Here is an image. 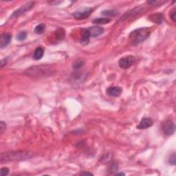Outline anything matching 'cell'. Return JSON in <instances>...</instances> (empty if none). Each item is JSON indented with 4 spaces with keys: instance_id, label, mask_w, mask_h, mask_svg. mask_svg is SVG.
<instances>
[{
    "instance_id": "obj_2",
    "label": "cell",
    "mask_w": 176,
    "mask_h": 176,
    "mask_svg": "<svg viewBox=\"0 0 176 176\" xmlns=\"http://www.w3.org/2000/svg\"><path fill=\"white\" fill-rule=\"evenodd\" d=\"M54 72V69L50 66L43 65V66H36L27 70L26 73L28 76L34 78H43L51 75Z\"/></svg>"
},
{
    "instance_id": "obj_12",
    "label": "cell",
    "mask_w": 176,
    "mask_h": 176,
    "mask_svg": "<svg viewBox=\"0 0 176 176\" xmlns=\"http://www.w3.org/2000/svg\"><path fill=\"white\" fill-rule=\"evenodd\" d=\"M91 37L90 36V33L88 30L87 28H84L82 30V32H81V37L80 42L82 45H87L89 42V38Z\"/></svg>"
},
{
    "instance_id": "obj_5",
    "label": "cell",
    "mask_w": 176,
    "mask_h": 176,
    "mask_svg": "<svg viewBox=\"0 0 176 176\" xmlns=\"http://www.w3.org/2000/svg\"><path fill=\"white\" fill-rule=\"evenodd\" d=\"M34 5H35V2H32V1L28 2V3L26 4L25 5L22 6V7L19 8L18 10H15V11L12 14V15H10V18L12 19V18L17 17L21 15V14H24L27 11H28V10H30L32 7H34Z\"/></svg>"
},
{
    "instance_id": "obj_25",
    "label": "cell",
    "mask_w": 176,
    "mask_h": 176,
    "mask_svg": "<svg viewBox=\"0 0 176 176\" xmlns=\"http://www.w3.org/2000/svg\"><path fill=\"white\" fill-rule=\"evenodd\" d=\"M8 63V61H7V58H4V59H2L1 61V68H3L6 66V64H7Z\"/></svg>"
},
{
    "instance_id": "obj_18",
    "label": "cell",
    "mask_w": 176,
    "mask_h": 176,
    "mask_svg": "<svg viewBox=\"0 0 176 176\" xmlns=\"http://www.w3.org/2000/svg\"><path fill=\"white\" fill-rule=\"evenodd\" d=\"M45 25L44 24H41L35 27V32L36 33V34L40 35V34H42L44 31H45Z\"/></svg>"
},
{
    "instance_id": "obj_15",
    "label": "cell",
    "mask_w": 176,
    "mask_h": 176,
    "mask_svg": "<svg viewBox=\"0 0 176 176\" xmlns=\"http://www.w3.org/2000/svg\"><path fill=\"white\" fill-rule=\"evenodd\" d=\"M111 22V19L110 18L106 17H101V18H97L96 19L93 20V24L96 25H103L109 24Z\"/></svg>"
},
{
    "instance_id": "obj_19",
    "label": "cell",
    "mask_w": 176,
    "mask_h": 176,
    "mask_svg": "<svg viewBox=\"0 0 176 176\" xmlns=\"http://www.w3.org/2000/svg\"><path fill=\"white\" fill-rule=\"evenodd\" d=\"M26 37H27V32H25V31L20 32L19 33H18L17 35V39L20 41H24L25 39H26Z\"/></svg>"
},
{
    "instance_id": "obj_23",
    "label": "cell",
    "mask_w": 176,
    "mask_h": 176,
    "mask_svg": "<svg viewBox=\"0 0 176 176\" xmlns=\"http://www.w3.org/2000/svg\"><path fill=\"white\" fill-rule=\"evenodd\" d=\"M175 8H173L171 10L170 12V18L171 19V20L173 21V22H176V11H175Z\"/></svg>"
},
{
    "instance_id": "obj_4",
    "label": "cell",
    "mask_w": 176,
    "mask_h": 176,
    "mask_svg": "<svg viewBox=\"0 0 176 176\" xmlns=\"http://www.w3.org/2000/svg\"><path fill=\"white\" fill-rule=\"evenodd\" d=\"M162 131L166 136H171L175 131V124L171 120L164 121L162 125Z\"/></svg>"
},
{
    "instance_id": "obj_26",
    "label": "cell",
    "mask_w": 176,
    "mask_h": 176,
    "mask_svg": "<svg viewBox=\"0 0 176 176\" xmlns=\"http://www.w3.org/2000/svg\"><path fill=\"white\" fill-rule=\"evenodd\" d=\"M80 175H92L93 174H92V173H89V172H82V173H81L80 174H79Z\"/></svg>"
},
{
    "instance_id": "obj_3",
    "label": "cell",
    "mask_w": 176,
    "mask_h": 176,
    "mask_svg": "<svg viewBox=\"0 0 176 176\" xmlns=\"http://www.w3.org/2000/svg\"><path fill=\"white\" fill-rule=\"evenodd\" d=\"M151 35V29L147 27L138 28L130 33L129 36V43L133 45H137L145 41Z\"/></svg>"
},
{
    "instance_id": "obj_20",
    "label": "cell",
    "mask_w": 176,
    "mask_h": 176,
    "mask_svg": "<svg viewBox=\"0 0 176 176\" xmlns=\"http://www.w3.org/2000/svg\"><path fill=\"white\" fill-rule=\"evenodd\" d=\"M169 163L171 165H175L176 164V158H175V153H173L170 155L169 158Z\"/></svg>"
},
{
    "instance_id": "obj_17",
    "label": "cell",
    "mask_w": 176,
    "mask_h": 176,
    "mask_svg": "<svg viewBox=\"0 0 176 176\" xmlns=\"http://www.w3.org/2000/svg\"><path fill=\"white\" fill-rule=\"evenodd\" d=\"M118 13L117 10H114V9H107V10H105L101 12V14L102 15L107 16V17H112L114 16L115 14H116Z\"/></svg>"
},
{
    "instance_id": "obj_24",
    "label": "cell",
    "mask_w": 176,
    "mask_h": 176,
    "mask_svg": "<svg viewBox=\"0 0 176 176\" xmlns=\"http://www.w3.org/2000/svg\"><path fill=\"white\" fill-rule=\"evenodd\" d=\"M6 128V125L5 123H4L3 121H1V123H0V129H1V133H2L5 130Z\"/></svg>"
},
{
    "instance_id": "obj_14",
    "label": "cell",
    "mask_w": 176,
    "mask_h": 176,
    "mask_svg": "<svg viewBox=\"0 0 176 176\" xmlns=\"http://www.w3.org/2000/svg\"><path fill=\"white\" fill-rule=\"evenodd\" d=\"M149 19L154 23H156V24H160L162 22L163 16L162 14H159V13L154 14L149 17Z\"/></svg>"
},
{
    "instance_id": "obj_8",
    "label": "cell",
    "mask_w": 176,
    "mask_h": 176,
    "mask_svg": "<svg viewBox=\"0 0 176 176\" xmlns=\"http://www.w3.org/2000/svg\"><path fill=\"white\" fill-rule=\"evenodd\" d=\"M123 89L120 87L118 86H112L107 89L106 94L109 96L112 97H118L122 93Z\"/></svg>"
},
{
    "instance_id": "obj_13",
    "label": "cell",
    "mask_w": 176,
    "mask_h": 176,
    "mask_svg": "<svg viewBox=\"0 0 176 176\" xmlns=\"http://www.w3.org/2000/svg\"><path fill=\"white\" fill-rule=\"evenodd\" d=\"M44 54V50L43 48L38 47L35 49L34 53H33L32 57L35 60H39L43 57Z\"/></svg>"
},
{
    "instance_id": "obj_21",
    "label": "cell",
    "mask_w": 176,
    "mask_h": 176,
    "mask_svg": "<svg viewBox=\"0 0 176 176\" xmlns=\"http://www.w3.org/2000/svg\"><path fill=\"white\" fill-rule=\"evenodd\" d=\"M118 165H117L116 163H112V164H111V165L110 166V167H109L108 170L109 171H110V173H112V172H116L117 171H118Z\"/></svg>"
},
{
    "instance_id": "obj_1",
    "label": "cell",
    "mask_w": 176,
    "mask_h": 176,
    "mask_svg": "<svg viewBox=\"0 0 176 176\" xmlns=\"http://www.w3.org/2000/svg\"><path fill=\"white\" fill-rule=\"evenodd\" d=\"M33 156V153L28 151H9L1 154V162H10V161L26 160Z\"/></svg>"
},
{
    "instance_id": "obj_11",
    "label": "cell",
    "mask_w": 176,
    "mask_h": 176,
    "mask_svg": "<svg viewBox=\"0 0 176 176\" xmlns=\"http://www.w3.org/2000/svg\"><path fill=\"white\" fill-rule=\"evenodd\" d=\"M12 36L9 33H5L1 35L0 38V48H4L7 46L10 43Z\"/></svg>"
},
{
    "instance_id": "obj_7",
    "label": "cell",
    "mask_w": 176,
    "mask_h": 176,
    "mask_svg": "<svg viewBox=\"0 0 176 176\" xmlns=\"http://www.w3.org/2000/svg\"><path fill=\"white\" fill-rule=\"evenodd\" d=\"M135 58L133 56H127L120 58L118 61V65L120 68L123 69H128L134 63Z\"/></svg>"
},
{
    "instance_id": "obj_9",
    "label": "cell",
    "mask_w": 176,
    "mask_h": 176,
    "mask_svg": "<svg viewBox=\"0 0 176 176\" xmlns=\"http://www.w3.org/2000/svg\"><path fill=\"white\" fill-rule=\"evenodd\" d=\"M87 29L90 33L91 37H97L104 32V28L98 26L89 27Z\"/></svg>"
},
{
    "instance_id": "obj_10",
    "label": "cell",
    "mask_w": 176,
    "mask_h": 176,
    "mask_svg": "<svg viewBox=\"0 0 176 176\" xmlns=\"http://www.w3.org/2000/svg\"><path fill=\"white\" fill-rule=\"evenodd\" d=\"M154 124L152 119L150 118H143L140 121V124L137 126V129H145L149 127H151Z\"/></svg>"
},
{
    "instance_id": "obj_16",
    "label": "cell",
    "mask_w": 176,
    "mask_h": 176,
    "mask_svg": "<svg viewBox=\"0 0 176 176\" xmlns=\"http://www.w3.org/2000/svg\"><path fill=\"white\" fill-rule=\"evenodd\" d=\"M84 64L85 62L83 59H77L73 63V68L75 69V70H79V69L82 68L84 66Z\"/></svg>"
},
{
    "instance_id": "obj_6",
    "label": "cell",
    "mask_w": 176,
    "mask_h": 176,
    "mask_svg": "<svg viewBox=\"0 0 176 176\" xmlns=\"http://www.w3.org/2000/svg\"><path fill=\"white\" fill-rule=\"evenodd\" d=\"M92 12V9L90 8H84L82 9H79L74 12L73 16L77 19H85L89 17Z\"/></svg>"
},
{
    "instance_id": "obj_22",
    "label": "cell",
    "mask_w": 176,
    "mask_h": 176,
    "mask_svg": "<svg viewBox=\"0 0 176 176\" xmlns=\"http://www.w3.org/2000/svg\"><path fill=\"white\" fill-rule=\"evenodd\" d=\"M9 173V169L7 167H3L0 170V175L1 176H6Z\"/></svg>"
},
{
    "instance_id": "obj_27",
    "label": "cell",
    "mask_w": 176,
    "mask_h": 176,
    "mask_svg": "<svg viewBox=\"0 0 176 176\" xmlns=\"http://www.w3.org/2000/svg\"><path fill=\"white\" fill-rule=\"evenodd\" d=\"M116 175H125V173H118V174H116Z\"/></svg>"
}]
</instances>
